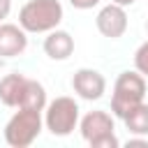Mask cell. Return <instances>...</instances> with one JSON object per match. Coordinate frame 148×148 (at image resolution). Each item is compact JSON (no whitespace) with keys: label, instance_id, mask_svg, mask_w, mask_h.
<instances>
[{"label":"cell","instance_id":"cell-1","mask_svg":"<svg viewBox=\"0 0 148 148\" xmlns=\"http://www.w3.org/2000/svg\"><path fill=\"white\" fill-rule=\"evenodd\" d=\"M62 5L60 0H28L18 9V25L28 35L51 32L62 23Z\"/></svg>","mask_w":148,"mask_h":148},{"label":"cell","instance_id":"cell-2","mask_svg":"<svg viewBox=\"0 0 148 148\" xmlns=\"http://www.w3.org/2000/svg\"><path fill=\"white\" fill-rule=\"evenodd\" d=\"M44 130V116L37 109H28V106H18L12 118L5 125V141L12 148H28L37 141V136Z\"/></svg>","mask_w":148,"mask_h":148},{"label":"cell","instance_id":"cell-3","mask_svg":"<svg viewBox=\"0 0 148 148\" xmlns=\"http://www.w3.org/2000/svg\"><path fill=\"white\" fill-rule=\"evenodd\" d=\"M146 97V76L139 74L136 69L120 72L113 81V92H111V111L116 118H123L134 104L143 102Z\"/></svg>","mask_w":148,"mask_h":148},{"label":"cell","instance_id":"cell-4","mask_svg":"<svg viewBox=\"0 0 148 148\" xmlns=\"http://www.w3.org/2000/svg\"><path fill=\"white\" fill-rule=\"evenodd\" d=\"M79 120H81V109L74 97L60 95L51 99L44 109V127L53 136H69L79 127Z\"/></svg>","mask_w":148,"mask_h":148},{"label":"cell","instance_id":"cell-5","mask_svg":"<svg viewBox=\"0 0 148 148\" xmlns=\"http://www.w3.org/2000/svg\"><path fill=\"white\" fill-rule=\"evenodd\" d=\"M81 136L90 143V148H118L120 139L116 136V120L109 111H88L79 120Z\"/></svg>","mask_w":148,"mask_h":148},{"label":"cell","instance_id":"cell-6","mask_svg":"<svg viewBox=\"0 0 148 148\" xmlns=\"http://www.w3.org/2000/svg\"><path fill=\"white\" fill-rule=\"evenodd\" d=\"M72 90L86 102H97L106 92V79L92 67H81L72 76Z\"/></svg>","mask_w":148,"mask_h":148},{"label":"cell","instance_id":"cell-7","mask_svg":"<svg viewBox=\"0 0 148 148\" xmlns=\"http://www.w3.org/2000/svg\"><path fill=\"white\" fill-rule=\"evenodd\" d=\"M95 25H97V30H99L102 37H106V39H120L127 32V12H125V7L116 5V2L104 5L97 12V16H95Z\"/></svg>","mask_w":148,"mask_h":148},{"label":"cell","instance_id":"cell-8","mask_svg":"<svg viewBox=\"0 0 148 148\" xmlns=\"http://www.w3.org/2000/svg\"><path fill=\"white\" fill-rule=\"evenodd\" d=\"M28 49V32L16 23H0V58H16Z\"/></svg>","mask_w":148,"mask_h":148},{"label":"cell","instance_id":"cell-9","mask_svg":"<svg viewBox=\"0 0 148 148\" xmlns=\"http://www.w3.org/2000/svg\"><path fill=\"white\" fill-rule=\"evenodd\" d=\"M42 49H44V53H46L51 60L62 62V60H67V58L74 53V37H72L67 30L56 28V30L46 32Z\"/></svg>","mask_w":148,"mask_h":148},{"label":"cell","instance_id":"cell-10","mask_svg":"<svg viewBox=\"0 0 148 148\" xmlns=\"http://www.w3.org/2000/svg\"><path fill=\"white\" fill-rule=\"evenodd\" d=\"M25 83H28V76L21 72H12V74L2 76L0 79V102L9 109H18L23 102Z\"/></svg>","mask_w":148,"mask_h":148},{"label":"cell","instance_id":"cell-11","mask_svg":"<svg viewBox=\"0 0 148 148\" xmlns=\"http://www.w3.org/2000/svg\"><path fill=\"white\" fill-rule=\"evenodd\" d=\"M120 120L125 123V130H127L130 134L148 136V104H146V102L134 104Z\"/></svg>","mask_w":148,"mask_h":148},{"label":"cell","instance_id":"cell-12","mask_svg":"<svg viewBox=\"0 0 148 148\" xmlns=\"http://www.w3.org/2000/svg\"><path fill=\"white\" fill-rule=\"evenodd\" d=\"M46 104H49V99H46V88H44V86H42L37 79H28L21 106H28V109L44 111V109H46Z\"/></svg>","mask_w":148,"mask_h":148},{"label":"cell","instance_id":"cell-13","mask_svg":"<svg viewBox=\"0 0 148 148\" xmlns=\"http://www.w3.org/2000/svg\"><path fill=\"white\" fill-rule=\"evenodd\" d=\"M134 69L148 79V39L141 42L139 49L134 51Z\"/></svg>","mask_w":148,"mask_h":148},{"label":"cell","instance_id":"cell-14","mask_svg":"<svg viewBox=\"0 0 148 148\" xmlns=\"http://www.w3.org/2000/svg\"><path fill=\"white\" fill-rule=\"evenodd\" d=\"M69 5H72L74 9H81V12H86V9H92V7H97V5H99V0H69Z\"/></svg>","mask_w":148,"mask_h":148},{"label":"cell","instance_id":"cell-15","mask_svg":"<svg viewBox=\"0 0 148 148\" xmlns=\"http://www.w3.org/2000/svg\"><path fill=\"white\" fill-rule=\"evenodd\" d=\"M127 146L132 148V146H143V148H148V139L146 136H139V134H132L130 139H127Z\"/></svg>","mask_w":148,"mask_h":148},{"label":"cell","instance_id":"cell-16","mask_svg":"<svg viewBox=\"0 0 148 148\" xmlns=\"http://www.w3.org/2000/svg\"><path fill=\"white\" fill-rule=\"evenodd\" d=\"M9 12H12V0H0V23L9 16Z\"/></svg>","mask_w":148,"mask_h":148},{"label":"cell","instance_id":"cell-17","mask_svg":"<svg viewBox=\"0 0 148 148\" xmlns=\"http://www.w3.org/2000/svg\"><path fill=\"white\" fill-rule=\"evenodd\" d=\"M111 2H116V5H120V7H125V9H127V7H132L136 0H111Z\"/></svg>","mask_w":148,"mask_h":148},{"label":"cell","instance_id":"cell-18","mask_svg":"<svg viewBox=\"0 0 148 148\" xmlns=\"http://www.w3.org/2000/svg\"><path fill=\"white\" fill-rule=\"evenodd\" d=\"M146 30H148V18H146Z\"/></svg>","mask_w":148,"mask_h":148}]
</instances>
